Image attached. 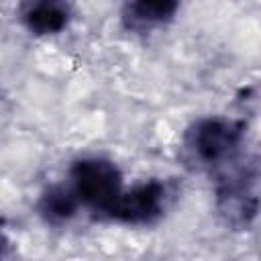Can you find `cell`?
<instances>
[{"instance_id": "cell-1", "label": "cell", "mask_w": 261, "mask_h": 261, "mask_svg": "<svg viewBox=\"0 0 261 261\" xmlns=\"http://www.w3.org/2000/svg\"><path fill=\"white\" fill-rule=\"evenodd\" d=\"M247 124L230 116L194 120L181 137V155L194 169H220L239 157Z\"/></svg>"}, {"instance_id": "cell-4", "label": "cell", "mask_w": 261, "mask_h": 261, "mask_svg": "<svg viewBox=\"0 0 261 261\" xmlns=\"http://www.w3.org/2000/svg\"><path fill=\"white\" fill-rule=\"evenodd\" d=\"M165 204L167 186L159 179H147L128 190L122 188V192L106 212V218L130 226L151 224L163 214Z\"/></svg>"}, {"instance_id": "cell-2", "label": "cell", "mask_w": 261, "mask_h": 261, "mask_svg": "<svg viewBox=\"0 0 261 261\" xmlns=\"http://www.w3.org/2000/svg\"><path fill=\"white\" fill-rule=\"evenodd\" d=\"M214 202L220 220L232 230H249L259 212V165L257 157L232 159L218 169Z\"/></svg>"}, {"instance_id": "cell-6", "label": "cell", "mask_w": 261, "mask_h": 261, "mask_svg": "<svg viewBox=\"0 0 261 261\" xmlns=\"http://www.w3.org/2000/svg\"><path fill=\"white\" fill-rule=\"evenodd\" d=\"M184 0H128L122 8V22L130 31H151L175 18Z\"/></svg>"}, {"instance_id": "cell-8", "label": "cell", "mask_w": 261, "mask_h": 261, "mask_svg": "<svg viewBox=\"0 0 261 261\" xmlns=\"http://www.w3.org/2000/svg\"><path fill=\"white\" fill-rule=\"evenodd\" d=\"M8 251H10V241H8V237L0 230V259H2V257H6V255H8Z\"/></svg>"}, {"instance_id": "cell-3", "label": "cell", "mask_w": 261, "mask_h": 261, "mask_svg": "<svg viewBox=\"0 0 261 261\" xmlns=\"http://www.w3.org/2000/svg\"><path fill=\"white\" fill-rule=\"evenodd\" d=\"M82 206L106 216L118 194L122 192V171L106 157H80L69 167V181Z\"/></svg>"}, {"instance_id": "cell-5", "label": "cell", "mask_w": 261, "mask_h": 261, "mask_svg": "<svg viewBox=\"0 0 261 261\" xmlns=\"http://www.w3.org/2000/svg\"><path fill=\"white\" fill-rule=\"evenodd\" d=\"M22 27L37 37H53L67 29L71 6L67 0H24L18 10Z\"/></svg>"}, {"instance_id": "cell-7", "label": "cell", "mask_w": 261, "mask_h": 261, "mask_svg": "<svg viewBox=\"0 0 261 261\" xmlns=\"http://www.w3.org/2000/svg\"><path fill=\"white\" fill-rule=\"evenodd\" d=\"M82 208L75 192L69 184H53L45 188L37 200V214L45 224L61 226L71 222Z\"/></svg>"}]
</instances>
